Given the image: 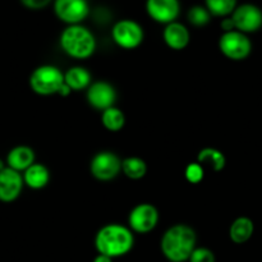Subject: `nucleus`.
Wrapping results in <instances>:
<instances>
[{
    "label": "nucleus",
    "instance_id": "nucleus-16",
    "mask_svg": "<svg viewBox=\"0 0 262 262\" xmlns=\"http://www.w3.org/2000/svg\"><path fill=\"white\" fill-rule=\"evenodd\" d=\"M253 232H255V225H253L252 220L250 217L241 216L235 219L230 225L229 237L235 245H243L251 239Z\"/></svg>",
    "mask_w": 262,
    "mask_h": 262
},
{
    "label": "nucleus",
    "instance_id": "nucleus-21",
    "mask_svg": "<svg viewBox=\"0 0 262 262\" xmlns=\"http://www.w3.org/2000/svg\"><path fill=\"white\" fill-rule=\"evenodd\" d=\"M101 122L107 130L118 132V130L122 129L123 125H124L125 117L124 114H123L122 110H119L118 107L112 106L102 112Z\"/></svg>",
    "mask_w": 262,
    "mask_h": 262
},
{
    "label": "nucleus",
    "instance_id": "nucleus-20",
    "mask_svg": "<svg viewBox=\"0 0 262 262\" xmlns=\"http://www.w3.org/2000/svg\"><path fill=\"white\" fill-rule=\"evenodd\" d=\"M122 171L128 178L137 181V179L143 178L146 176L147 165L142 159L132 156V158H127L122 161Z\"/></svg>",
    "mask_w": 262,
    "mask_h": 262
},
{
    "label": "nucleus",
    "instance_id": "nucleus-13",
    "mask_svg": "<svg viewBox=\"0 0 262 262\" xmlns=\"http://www.w3.org/2000/svg\"><path fill=\"white\" fill-rule=\"evenodd\" d=\"M23 184L22 174L7 166L0 171V201L5 204L15 201L22 192Z\"/></svg>",
    "mask_w": 262,
    "mask_h": 262
},
{
    "label": "nucleus",
    "instance_id": "nucleus-15",
    "mask_svg": "<svg viewBox=\"0 0 262 262\" xmlns=\"http://www.w3.org/2000/svg\"><path fill=\"white\" fill-rule=\"evenodd\" d=\"M7 166L17 171H26L35 164V152L28 146H15L7 156Z\"/></svg>",
    "mask_w": 262,
    "mask_h": 262
},
{
    "label": "nucleus",
    "instance_id": "nucleus-4",
    "mask_svg": "<svg viewBox=\"0 0 262 262\" xmlns=\"http://www.w3.org/2000/svg\"><path fill=\"white\" fill-rule=\"evenodd\" d=\"M66 83L64 74L60 69L54 66L37 67L30 76V86L35 94L41 96H49L60 92V89Z\"/></svg>",
    "mask_w": 262,
    "mask_h": 262
},
{
    "label": "nucleus",
    "instance_id": "nucleus-1",
    "mask_svg": "<svg viewBox=\"0 0 262 262\" xmlns=\"http://www.w3.org/2000/svg\"><path fill=\"white\" fill-rule=\"evenodd\" d=\"M196 232L186 224L169 228L161 238V252L170 262H186L196 248Z\"/></svg>",
    "mask_w": 262,
    "mask_h": 262
},
{
    "label": "nucleus",
    "instance_id": "nucleus-5",
    "mask_svg": "<svg viewBox=\"0 0 262 262\" xmlns=\"http://www.w3.org/2000/svg\"><path fill=\"white\" fill-rule=\"evenodd\" d=\"M220 51L232 60H243L252 50V43L248 36L241 31L224 32L219 40Z\"/></svg>",
    "mask_w": 262,
    "mask_h": 262
},
{
    "label": "nucleus",
    "instance_id": "nucleus-8",
    "mask_svg": "<svg viewBox=\"0 0 262 262\" xmlns=\"http://www.w3.org/2000/svg\"><path fill=\"white\" fill-rule=\"evenodd\" d=\"M235 30L243 33L256 32L262 27V10L255 4H242L232 14Z\"/></svg>",
    "mask_w": 262,
    "mask_h": 262
},
{
    "label": "nucleus",
    "instance_id": "nucleus-3",
    "mask_svg": "<svg viewBox=\"0 0 262 262\" xmlns=\"http://www.w3.org/2000/svg\"><path fill=\"white\" fill-rule=\"evenodd\" d=\"M60 46L64 53L76 59H87L96 49V40L89 28L71 25L61 32Z\"/></svg>",
    "mask_w": 262,
    "mask_h": 262
},
{
    "label": "nucleus",
    "instance_id": "nucleus-17",
    "mask_svg": "<svg viewBox=\"0 0 262 262\" xmlns=\"http://www.w3.org/2000/svg\"><path fill=\"white\" fill-rule=\"evenodd\" d=\"M50 173L42 164H33L26 171H23V181L26 186L32 189H41L49 183Z\"/></svg>",
    "mask_w": 262,
    "mask_h": 262
},
{
    "label": "nucleus",
    "instance_id": "nucleus-12",
    "mask_svg": "<svg viewBox=\"0 0 262 262\" xmlns=\"http://www.w3.org/2000/svg\"><path fill=\"white\" fill-rule=\"evenodd\" d=\"M117 100V92L110 83L105 81H97L90 84L87 90V101L97 110H106L114 105Z\"/></svg>",
    "mask_w": 262,
    "mask_h": 262
},
{
    "label": "nucleus",
    "instance_id": "nucleus-19",
    "mask_svg": "<svg viewBox=\"0 0 262 262\" xmlns=\"http://www.w3.org/2000/svg\"><path fill=\"white\" fill-rule=\"evenodd\" d=\"M197 160H199L200 164H206V165H209L215 171L223 170L225 166V163H227L224 154L212 147H206L200 151L199 156H197Z\"/></svg>",
    "mask_w": 262,
    "mask_h": 262
},
{
    "label": "nucleus",
    "instance_id": "nucleus-7",
    "mask_svg": "<svg viewBox=\"0 0 262 262\" xmlns=\"http://www.w3.org/2000/svg\"><path fill=\"white\" fill-rule=\"evenodd\" d=\"M91 174L101 182H107L114 179L122 170V161L114 152L102 151L96 154L91 160L90 165Z\"/></svg>",
    "mask_w": 262,
    "mask_h": 262
},
{
    "label": "nucleus",
    "instance_id": "nucleus-26",
    "mask_svg": "<svg viewBox=\"0 0 262 262\" xmlns=\"http://www.w3.org/2000/svg\"><path fill=\"white\" fill-rule=\"evenodd\" d=\"M51 0H20L23 5L28 9H42L50 4Z\"/></svg>",
    "mask_w": 262,
    "mask_h": 262
},
{
    "label": "nucleus",
    "instance_id": "nucleus-14",
    "mask_svg": "<svg viewBox=\"0 0 262 262\" xmlns=\"http://www.w3.org/2000/svg\"><path fill=\"white\" fill-rule=\"evenodd\" d=\"M164 41L173 50H183L189 42V32L184 25L173 22L166 25L163 33Z\"/></svg>",
    "mask_w": 262,
    "mask_h": 262
},
{
    "label": "nucleus",
    "instance_id": "nucleus-27",
    "mask_svg": "<svg viewBox=\"0 0 262 262\" xmlns=\"http://www.w3.org/2000/svg\"><path fill=\"white\" fill-rule=\"evenodd\" d=\"M222 28L224 30V32H230V31L235 30L234 20H233L232 17H225L224 19L222 20Z\"/></svg>",
    "mask_w": 262,
    "mask_h": 262
},
{
    "label": "nucleus",
    "instance_id": "nucleus-9",
    "mask_svg": "<svg viewBox=\"0 0 262 262\" xmlns=\"http://www.w3.org/2000/svg\"><path fill=\"white\" fill-rule=\"evenodd\" d=\"M54 12L63 22L79 25L89 15L90 7L87 0H55Z\"/></svg>",
    "mask_w": 262,
    "mask_h": 262
},
{
    "label": "nucleus",
    "instance_id": "nucleus-29",
    "mask_svg": "<svg viewBox=\"0 0 262 262\" xmlns=\"http://www.w3.org/2000/svg\"><path fill=\"white\" fill-rule=\"evenodd\" d=\"M5 163H7V161H4L0 159V171H3L5 168H7V166H5Z\"/></svg>",
    "mask_w": 262,
    "mask_h": 262
},
{
    "label": "nucleus",
    "instance_id": "nucleus-25",
    "mask_svg": "<svg viewBox=\"0 0 262 262\" xmlns=\"http://www.w3.org/2000/svg\"><path fill=\"white\" fill-rule=\"evenodd\" d=\"M188 262H215V255L211 250L206 247L194 248Z\"/></svg>",
    "mask_w": 262,
    "mask_h": 262
},
{
    "label": "nucleus",
    "instance_id": "nucleus-28",
    "mask_svg": "<svg viewBox=\"0 0 262 262\" xmlns=\"http://www.w3.org/2000/svg\"><path fill=\"white\" fill-rule=\"evenodd\" d=\"M94 262H113V258L109 257V256H105V255H97L96 257H95Z\"/></svg>",
    "mask_w": 262,
    "mask_h": 262
},
{
    "label": "nucleus",
    "instance_id": "nucleus-2",
    "mask_svg": "<svg viewBox=\"0 0 262 262\" xmlns=\"http://www.w3.org/2000/svg\"><path fill=\"white\" fill-rule=\"evenodd\" d=\"M135 245V237L128 228L120 224H107L97 232L95 247L100 255L115 258L129 252Z\"/></svg>",
    "mask_w": 262,
    "mask_h": 262
},
{
    "label": "nucleus",
    "instance_id": "nucleus-23",
    "mask_svg": "<svg viewBox=\"0 0 262 262\" xmlns=\"http://www.w3.org/2000/svg\"><path fill=\"white\" fill-rule=\"evenodd\" d=\"M210 17H211V14L207 10V8L201 7V5H194L188 10V20L197 27L207 25L210 22Z\"/></svg>",
    "mask_w": 262,
    "mask_h": 262
},
{
    "label": "nucleus",
    "instance_id": "nucleus-11",
    "mask_svg": "<svg viewBox=\"0 0 262 262\" xmlns=\"http://www.w3.org/2000/svg\"><path fill=\"white\" fill-rule=\"evenodd\" d=\"M146 10L155 22L169 25L176 22L177 17L179 15L181 5L179 0H147Z\"/></svg>",
    "mask_w": 262,
    "mask_h": 262
},
{
    "label": "nucleus",
    "instance_id": "nucleus-24",
    "mask_svg": "<svg viewBox=\"0 0 262 262\" xmlns=\"http://www.w3.org/2000/svg\"><path fill=\"white\" fill-rule=\"evenodd\" d=\"M186 179L192 184H197L204 179V168L200 163H192L186 168Z\"/></svg>",
    "mask_w": 262,
    "mask_h": 262
},
{
    "label": "nucleus",
    "instance_id": "nucleus-18",
    "mask_svg": "<svg viewBox=\"0 0 262 262\" xmlns=\"http://www.w3.org/2000/svg\"><path fill=\"white\" fill-rule=\"evenodd\" d=\"M64 81L72 91H79L91 84V74L83 67H72L64 74Z\"/></svg>",
    "mask_w": 262,
    "mask_h": 262
},
{
    "label": "nucleus",
    "instance_id": "nucleus-10",
    "mask_svg": "<svg viewBox=\"0 0 262 262\" xmlns=\"http://www.w3.org/2000/svg\"><path fill=\"white\" fill-rule=\"evenodd\" d=\"M159 222V212L154 205L150 204H140L130 211L128 223L133 232L145 233L151 232L154 228L158 225Z\"/></svg>",
    "mask_w": 262,
    "mask_h": 262
},
{
    "label": "nucleus",
    "instance_id": "nucleus-6",
    "mask_svg": "<svg viewBox=\"0 0 262 262\" xmlns=\"http://www.w3.org/2000/svg\"><path fill=\"white\" fill-rule=\"evenodd\" d=\"M113 40L123 49H136L142 43L143 30L136 20L122 19L112 30Z\"/></svg>",
    "mask_w": 262,
    "mask_h": 262
},
{
    "label": "nucleus",
    "instance_id": "nucleus-22",
    "mask_svg": "<svg viewBox=\"0 0 262 262\" xmlns=\"http://www.w3.org/2000/svg\"><path fill=\"white\" fill-rule=\"evenodd\" d=\"M210 14L216 17H228L237 8V0H205Z\"/></svg>",
    "mask_w": 262,
    "mask_h": 262
}]
</instances>
